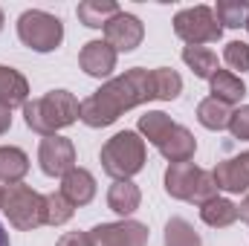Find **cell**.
<instances>
[{
  "label": "cell",
  "instance_id": "7",
  "mask_svg": "<svg viewBox=\"0 0 249 246\" xmlns=\"http://www.w3.org/2000/svg\"><path fill=\"white\" fill-rule=\"evenodd\" d=\"M38 162L47 177H64L75 168V145L67 136H44L38 148Z\"/></svg>",
  "mask_w": 249,
  "mask_h": 246
},
{
  "label": "cell",
  "instance_id": "37",
  "mask_svg": "<svg viewBox=\"0 0 249 246\" xmlns=\"http://www.w3.org/2000/svg\"><path fill=\"white\" fill-rule=\"evenodd\" d=\"M247 32H249V18H247Z\"/></svg>",
  "mask_w": 249,
  "mask_h": 246
},
{
  "label": "cell",
  "instance_id": "17",
  "mask_svg": "<svg viewBox=\"0 0 249 246\" xmlns=\"http://www.w3.org/2000/svg\"><path fill=\"white\" fill-rule=\"evenodd\" d=\"M139 203H142V191L133 180H113V185L107 188V206H110V211H116L122 217L133 214L139 209Z\"/></svg>",
  "mask_w": 249,
  "mask_h": 246
},
{
  "label": "cell",
  "instance_id": "1",
  "mask_svg": "<svg viewBox=\"0 0 249 246\" xmlns=\"http://www.w3.org/2000/svg\"><path fill=\"white\" fill-rule=\"evenodd\" d=\"M154 75L145 67H133L122 75L102 84L93 96L81 102V122L87 127H107L113 124L124 110L139 107L145 102H154Z\"/></svg>",
  "mask_w": 249,
  "mask_h": 246
},
{
  "label": "cell",
  "instance_id": "36",
  "mask_svg": "<svg viewBox=\"0 0 249 246\" xmlns=\"http://www.w3.org/2000/svg\"><path fill=\"white\" fill-rule=\"evenodd\" d=\"M3 188H6V185H0V200H3Z\"/></svg>",
  "mask_w": 249,
  "mask_h": 246
},
{
  "label": "cell",
  "instance_id": "3",
  "mask_svg": "<svg viewBox=\"0 0 249 246\" xmlns=\"http://www.w3.org/2000/svg\"><path fill=\"white\" fill-rule=\"evenodd\" d=\"M102 168L113 180H130L145 168V139L136 130H119L102 145Z\"/></svg>",
  "mask_w": 249,
  "mask_h": 246
},
{
  "label": "cell",
  "instance_id": "11",
  "mask_svg": "<svg viewBox=\"0 0 249 246\" xmlns=\"http://www.w3.org/2000/svg\"><path fill=\"white\" fill-rule=\"evenodd\" d=\"M116 58L119 53L107 44V41H87L78 53V64L87 75L93 78H107L116 70Z\"/></svg>",
  "mask_w": 249,
  "mask_h": 246
},
{
  "label": "cell",
  "instance_id": "25",
  "mask_svg": "<svg viewBox=\"0 0 249 246\" xmlns=\"http://www.w3.org/2000/svg\"><path fill=\"white\" fill-rule=\"evenodd\" d=\"M214 18H217L220 26L241 29V26H247L249 3L247 0H217V6H214Z\"/></svg>",
  "mask_w": 249,
  "mask_h": 246
},
{
  "label": "cell",
  "instance_id": "8",
  "mask_svg": "<svg viewBox=\"0 0 249 246\" xmlns=\"http://www.w3.org/2000/svg\"><path fill=\"white\" fill-rule=\"evenodd\" d=\"M96 246H148V226L139 220H119V223H99L90 229Z\"/></svg>",
  "mask_w": 249,
  "mask_h": 246
},
{
  "label": "cell",
  "instance_id": "30",
  "mask_svg": "<svg viewBox=\"0 0 249 246\" xmlns=\"http://www.w3.org/2000/svg\"><path fill=\"white\" fill-rule=\"evenodd\" d=\"M229 133L235 139H247L249 142V105L232 110V119H229Z\"/></svg>",
  "mask_w": 249,
  "mask_h": 246
},
{
  "label": "cell",
  "instance_id": "12",
  "mask_svg": "<svg viewBox=\"0 0 249 246\" xmlns=\"http://www.w3.org/2000/svg\"><path fill=\"white\" fill-rule=\"evenodd\" d=\"M200 177H203V168L200 165H194V162H174V165L165 168V194L174 197V200L191 203Z\"/></svg>",
  "mask_w": 249,
  "mask_h": 246
},
{
  "label": "cell",
  "instance_id": "4",
  "mask_svg": "<svg viewBox=\"0 0 249 246\" xmlns=\"http://www.w3.org/2000/svg\"><path fill=\"white\" fill-rule=\"evenodd\" d=\"M0 211L9 217V223L20 232H32L38 226H47V206H44V194H38L35 188L18 183L3 188V200H0Z\"/></svg>",
  "mask_w": 249,
  "mask_h": 246
},
{
  "label": "cell",
  "instance_id": "26",
  "mask_svg": "<svg viewBox=\"0 0 249 246\" xmlns=\"http://www.w3.org/2000/svg\"><path fill=\"white\" fill-rule=\"evenodd\" d=\"M165 246H203V241L186 217H171L165 223Z\"/></svg>",
  "mask_w": 249,
  "mask_h": 246
},
{
  "label": "cell",
  "instance_id": "34",
  "mask_svg": "<svg viewBox=\"0 0 249 246\" xmlns=\"http://www.w3.org/2000/svg\"><path fill=\"white\" fill-rule=\"evenodd\" d=\"M0 246H12L9 244V232L3 229V223H0Z\"/></svg>",
  "mask_w": 249,
  "mask_h": 246
},
{
  "label": "cell",
  "instance_id": "5",
  "mask_svg": "<svg viewBox=\"0 0 249 246\" xmlns=\"http://www.w3.org/2000/svg\"><path fill=\"white\" fill-rule=\"evenodd\" d=\"M18 38L23 47L35 53H53L64 41V23L61 18L44 12V9H26L18 18Z\"/></svg>",
  "mask_w": 249,
  "mask_h": 246
},
{
  "label": "cell",
  "instance_id": "19",
  "mask_svg": "<svg viewBox=\"0 0 249 246\" xmlns=\"http://www.w3.org/2000/svg\"><path fill=\"white\" fill-rule=\"evenodd\" d=\"M119 12H122V9H119V3H113V0H84V3H78V9H75L78 20H81L84 26H90V29H105L107 20L116 18Z\"/></svg>",
  "mask_w": 249,
  "mask_h": 246
},
{
  "label": "cell",
  "instance_id": "28",
  "mask_svg": "<svg viewBox=\"0 0 249 246\" xmlns=\"http://www.w3.org/2000/svg\"><path fill=\"white\" fill-rule=\"evenodd\" d=\"M223 61L229 64V70L235 72H247L249 70V44L244 41H229L226 50H223Z\"/></svg>",
  "mask_w": 249,
  "mask_h": 246
},
{
  "label": "cell",
  "instance_id": "32",
  "mask_svg": "<svg viewBox=\"0 0 249 246\" xmlns=\"http://www.w3.org/2000/svg\"><path fill=\"white\" fill-rule=\"evenodd\" d=\"M9 127H12V110L0 105V136H3V133H6Z\"/></svg>",
  "mask_w": 249,
  "mask_h": 246
},
{
  "label": "cell",
  "instance_id": "21",
  "mask_svg": "<svg viewBox=\"0 0 249 246\" xmlns=\"http://www.w3.org/2000/svg\"><path fill=\"white\" fill-rule=\"evenodd\" d=\"M229 119H232V107L217 102V99H212V96L197 105V122L203 124L206 130H226Z\"/></svg>",
  "mask_w": 249,
  "mask_h": 246
},
{
  "label": "cell",
  "instance_id": "6",
  "mask_svg": "<svg viewBox=\"0 0 249 246\" xmlns=\"http://www.w3.org/2000/svg\"><path fill=\"white\" fill-rule=\"evenodd\" d=\"M174 35L186 41L188 47H203V44L220 41L223 26L217 23L212 6H188L174 15Z\"/></svg>",
  "mask_w": 249,
  "mask_h": 246
},
{
  "label": "cell",
  "instance_id": "18",
  "mask_svg": "<svg viewBox=\"0 0 249 246\" xmlns=\"http://www.w3.org/2000/svg\"><path fill=\"white\" fill-rule=\"evenodd\" d=\"M29 171V157L15 145H0V183L18 185Z\"/></svg>",
  "mask_w": 249,
  "mask_h": 246
},
{
  "label": "cell",
  "instance_id": "35",
  "mask_svg": "<svg viewBox=\"0 0 249 246\" xmlns=\"http://www.w3.org/2000/svg\"><path fill=\"white\" fill-rule=\"evenodd\" d=\"M0 29H3V9H0Z\"/></svg>",
  "mask_w": 249,
  "mask_h": 246
},
{
  "label": "cell",
  "instance_id": "15",
  "mask_svg": "<svg viewBox=\"0 0 249 246\" xmlns=\"http://www.w3.org/2000/svg\"><path fill=\"white\" fill-rule=\"evenodd\" d=\"M26 102H29V81L23 78V72L0 64V105L12 110V107H23Z\"/></svg>",
  "mask_w": 249,
  "mask_h": 246
},
{
  "label": "cell",
  "instance_id": "27",
  "mask_svg": "<svg viewBox=\"0 0 249 246\" xmlns=\"http://www.w3.org/2000/svg\"><path fill=\"white\" fill-rule=\"evenodd\" d=\"M44 206H47V226H64L75 214V206L64 197L61 191L44 194Z\"/></svg>",
  "mask_w": 249,
  "mask_h": 246
},
{
  "label": "cell",
  "instance_id": "20",
  "mask_svg": "<svg viewBox=\"0 0 249 246\" xmlns=\"http://www.w3.org/2000/svg\"><path fill=\"white\" fill-rule=\"evenodd\" d=\"M200 217L212 229H226V226H232L238 220V206L232 200H226V197L217 194L214 200H209V203L200 206Z\"/></svg>",
  "mask_w": 249,
  "mask_h": 246
},
{
  "label": "cell",
  "instance_id": "14",
  "mask_svg": "<svg viewBox=\"0 0 249 246\" xmlns=\"http://www.w3.org/2000/svg\"><path fill=\"white\" fill-rule=\"evenodd\" d=\"M194 151H197V139L194 133L183 127V124H174L171 133L160 142V154L174 165V162H191L194 159Z\"/></svg>",
  "mask_w": 249,
  "mask_h": 246
},
{
  "label": "cell",
  "instance_id": "9",
  "mask_svg": "<svg viewBox=\"0 0 249 246\" xmlns=\"http://www.w3.org/2000/svg\"><path fill=\"white\" fill-rule=\"evenodd\" d=\"M145 38V26L136 15L130 12H119L116 18L107 20L105 26V41L116 50V53H133Z\"/></svg>",
  "mask_w": 249,
  "mask_h": 246
},
{
  "label": "cell",
  "instance_id": "23",
  "mask_svg": "<svg viewBox=\"0 0 249 246\" xmlns=\"http://www.w3.org/2000/svg\"><path fill=\"white\" fill-rule=\"evenodd\" d=\"M171 127H174V122H171L168 113H162V110H148L145 116H139V130H136V133H142L148 142H154V145L160 148V142L171 133Z\"/></svg>",
  "mask_w": 249,
  "mask_h": 246
},
{
  "label": "cell",
  "instance_id": "33",
  "mask_svg": "<svg viewBox=\"0 0 249 246\" xmlns=\"http://www.w3.org/2000/svg\"><path fill=\"white\" fill-rule=\"evenodd\" d=\"M238 217H241L244 223H249V194L241 200V206H238Z\"/></svg>",
  "mask_w": 249,
  "mask_h": 246
},
{
  "label": "cell",
  "instance_id": "29",
  "mask_svg": "<svg viewBox=\"0 0 249 246\" xmlns=\"http://www.w3.org/2000/svg\"><path fill=\"white\" fill-rule=\"evenodd\" d=\"M217 183H214V177H212V171H203V177H200V183L194 188V197H191V203L194 206H203V203H209V200H214L217 197Z\"/></svg>",
  "mask_w": 249,
  "mask_h": 246
},
{
  "label": "cell",
  "instance_id": "31",
  "mask_svg": "<svg viewBox=\"0 0 249 246\" xmlns=\"http://www.w3.org/2000/svg\"><path fill=\"white\" fill-rule=\"evenodd\" d=\"M55 246H96V244H93L90 232H67V235L58 238Z\"/></svg>",
  "mask_w": 249,
  "mask_h": 246
},
{
  "label": "cell",
  "instance_id": "16",
  "mask_svg": "<svg viewBox=\"0 0 249 246\" xmlns=\"http://www.w3.org/2000/svg\"><path fill=\"white\" fill-rule=\"evenodd\" d=\"M209 90H212V99L223 102V105H238L244 96H247V84L238 72L232 70H217L212 78H209Z\"/></svg>",
  "mask_w": 249,
  "mask_h": 246
},
{
  "label": "cell",
  "instance_id": "13",
  "mask_svg": "<svg viewBox=\"0 0 249 246\" xmlns=\"http://www.w3.org/2000/svg\"><path fill=\"white\" fill-rule=\"evenodd\" d=\"M61 194L72 203V206H87L96 197V177L87 168H72L61 177Z\"/></svg>",
  "mask_w": 249,
  "mask_h": 246
},
{
  "label": "cell",
  "instance_id": "10",
  "mask_svg": "<svg viewBox=\"0 0 249 246\" xmlns=\"http://www.w3.org/2000/svg\"><path fill=\"white\" fill-rule=\"evenodd\" d=\"M212 177L217 188L229 191V194H241V191H249V151L232 157V159H223L212 168Z\"/></svg>",
  "mask_w": 249,
  "mask_h": 246
},
{
  "label": "cell",
  "instance_id": "24",
  "mask_svg": "<svg viewBox=\"0 0 249 246\" xmlns=\"http://www.w3.org/2000/svg\"><path fill=\"white\" fill-rule=\"evenodd\" d=\"M151 75H154V93H157L160 102H174L183 93V78H180L177 70L157 67V70H151Z\"/></svg>",
  "mask_w": 249,
  "mask_h": 246
},
{
  "label": "cell",
  "instance_id": "2",
  "mask_svg": "<svg viewBox=\"0 0 249 246\" xmlns=\"http://www.w3.org/2000/svg\"><path fill=\"white\" fill-rule=\"evenodd\" d=\"M81 119V105L70 90H50L41 99L23 105V122L41 136H55L61 127H70Z\"/></svg>",
  "mask_w": 249,
  "mask_h": 246
},
{
  "label": "cell",
  "instance_id": "22",
  "mask_svg": "<svg viewBox=\"0 0 249 246\" xmlns=\"http://www.w3.org/2000/svg\"><path fill=\"white\" fill-rule=\"evenodd\" d=\"M183 61L188 64V70L197 75V78H212L220 67H217V55L209 50V47H186L183 50Z\"/></svg>",
  "mask_w": 249,
  "mask_h": 246
}]
</instances>
